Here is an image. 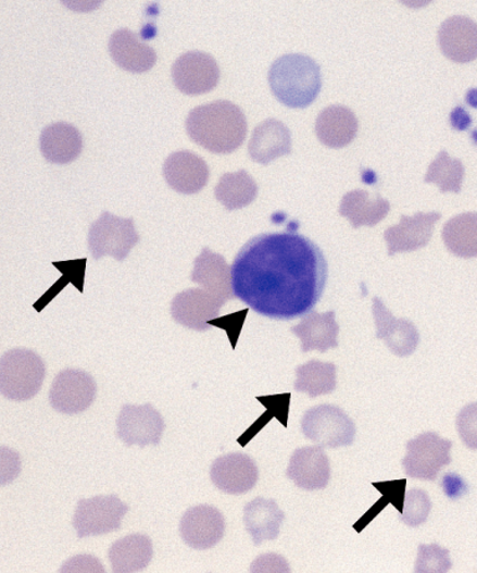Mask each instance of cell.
Masks as SVG:
<instances>
[{
  "instance_id": "obj_1",
  "label": "cell",
  "mask_w": 477,
  "mask_h": 573,
  "mask_svg": "<svg viewBox=\"0 0 477 573\" xmlns=\"http://www.w3.org/2000/svg\"><path fill=\"white\" fill-rule=\"evenodd\" d=\"M327 263L323 250L298 233H266L250 239L234 259L233 291L258 314L293 320L323 297Z\"/></svg>"
},
{
  "instance_id": "obj_2",
  "label": "cell",
  "mask_w": 477,
  "mask_h": 573,
  "mask_svg": "<svg viewBox=\"0 0 477 573\" xmlns=\"http://www.w3.org/2000/svg\"><path fill=\"white\" fill-rule=\"evenodd\" d=\"M187 134L203 149L219 154L237 151L244 144L248 123L244 112L230 101H214L189 112Z\"/></svg>"
},
{
  "instance_id": "obj_3",
  "label": "cell",
  "mask_w": 477,
  "mask_h": 573,
  "mask_svg": "<svg viewBox=\"0 0 477 573\" xmlns=\"http://www.w3.org/2000/svg\"><path fill=\"white\" fill-rule=\"evenodd\" d=\"M268 84L285 107L305 109L317 99L323 76L314 59L305 54H286L273 63Z\"/></svg>"
},
{
  "instance_id": "obj_4",
  "label": "cell",
  "mask_w": 477,
  "mask_h": 573,
  "mask_svg": "<svg viewBox=\"0 0 477 573\" xmlns=\"http://www.w3.org/2000/svg\"><path fill=\"white\" fill-rule=\"evenodd\" d=\"M46 363L27 349H14L0 360V393L13 401L36 397L46 379Z\"/></svg>"
},
{
  "instance_id": "obj_5",
  "label": "cell",
  "mask_w": 477,
  "mask_h": 573,
  "mask_svg": "<svg viewBox=\"0 0 477 573\" xmlns=\"http://www.w3.org/2000/svg\"><path fill=\"white\" fill-rule=\"evenodd\" d=\"M303 436L324 448L352 445L355 425L340 407L323 404L311 408L301 421Z\"/></svg>"
},
{
  "instance_id": "obj_6",
  "label": "cell",
  "mask_w": 477,
  "mask_h": 573,
  "mask_svg": "<svg viewBox=\"0 0 477 573\" xmlns=\"http://www.w3.org/2000/svg\"><path fill=\"white\" fill-rule=\"evenodd\" d=\"M140 241L133 219H120L109 212L102 213L89 231V249L95 260L112 257L123 262L129 251Z\"/></svg>"
},
{
  "instance_id": "obj_7",
  "label": "cell",
  "mask_w": 477,
  "mask_h": 573,
  "mask_svg": "<svg viewBox=\"0 0 477 573\" xmlns=\"http://www.w3.org/2000/svg\"><path fill=\"white\" fill-rule=\"evenodd\" d=\"M451 440L434 432H425L407 441L403 459L405 474L413 479L436 481L441 469L451 463Z\"/></svg>"
},
{
  "instance_id": "obj_8",
  "label": "cell",
  "mask_w": 477,
  "mask_h": 573,
  "mask_svg": "<svg viewBox=\"0 0 477 573\" xmlns=\"http://www.w3.org/2000/svg\"><path fill=\"white\" fill-rule=\"evenodd\" d=\"M128 507L116 495H102L77 502L73 525L77 536L106 535L117 532L127 514Z\"/></svg>"
},
{
  "instance_id": "obj_9",
  "label": "cell",
  "mask_w": 477,
  "mask_h": 573,
  "mask_svg": "<svg viewBox=\"0 0 477 573\" xmlns=\"http://www.w3.org/2000/svg\"><path fill=\"white\" fill-rule=\"evenodd\" d=\"M97 384L88 372L66 369L58 373L49 393V401L55 411L64 414L81 413L97 398Z\"/></svg>"
},
{
  "instance_id": "obj_10",
  "label": "cell",
  "mask_w": 477,
  "mask_h": 573,
  "mask_svg": "<svg viewBox=\"0 0 477 573\" xmlns=\"http://www.w3.org/2000/svg\"><path fill=\"white\" fill-rule=\"evenodd\" d=\"M116 436L126 446H158L166 425L151 404L124 406L116 421Z\"/></svg>"
},
{
  "instance_id": "obj_11",
  "label": "cell",
  "mask_w": 477,
  "mask_h": 573,
  "mask_svg": "<svg viewBox=\"0 0 477 573\" xmlns=\"http://www.w3.org/2000/svg\"><path fill=\"white\" fill-rule=\"evenodd\" d=\"M172 77L180 92L193 97L215 89L221 79V68L212 55L203 51H188L173 64Z\"/></svg>"
},
{
  "instance_id": "obj_12",
  "label": "cell",
  "mask_w": 477,
  "mask_h": 573,
  "mask_svg": "<svg viewBox=\"0 0 477 573\" xmlns=\"http://www.w3.org/2000/svg\"><path fill=\"white\" fill-rule=\"evenodd\" d=\"M179 532L181 538L192 549H212L222 541L225 533V520L222 512L214 507L190 508L181 516Z\"/></svg>"
},
{
  "instance_id": "obj_13",
  "label": "cell",
  "mask_w": 477,
  "mask_h": 573,
  "mask_svg": "<svg viewBox=\"0 0 477 573\" xmlns=\"http://www.w3.org/2000/svg\"><path fill=\"white\" fill-rule=\"evenodd\" d=\"M224 303L204 289L185 290L172 301V317L185 327L206 332L211 328V321L219 315Z\"/></svg>"
},
{
  "instance_id": "obj_14",
  "label": "cell",
  "mask_w": 477,
  "mask_h": 573,
  "mask_svg": "<svg viewBox=\"0 0 477 573\" xmlns=\"http://www.w3.org/2000/svg\"><path fill=\"white\" fill-rule=\"evenodd\" d=\"M163 176L168 186L181 195H196L206 186L211 171L206 162L190 151L168 155L163 164Z\"/></svg>"
},
{
  "instance_id": "obj_15",
  "label": "cell",
  "mask_w": 477,
  "mask_h": 573,
  "mask_svg": "<svg viewBox=\"0 0 477 573\" xmlns=\"http://www.w3.org/2000/svg\"><path fill=\"white\" fill-rule=\"evenodd\" d=\"M211 479L219 490L239 495L254 488L259 479L253 459L242 453H230L216 458L211 469Z\"/></svg>"
},
{
  "instance_id": "obj_16",
  "label": "cell",
  "mask_w": 477,
  "mask_h": 573,
  "mask_svg": "<svg viewBox=\"0 0 477 573\" xmlns=\"http://www.w3.org/2000/svg\"><path fill=\"white\" fill-rule=\"evenodd\" d=\"M373 317L376 321V336L384 340L398 358L412 354L419 345L418 329L410 320L397 319L380 299H373Z\"/></svg>"
},
{
  "instance_id": "obj_17",
  "label": "cell",
  "mask_w": 477,
  "mask_h": 573,
  "mask_svg": "<svg viewBox=\"0 0 477 573\" xmlns=\"http://www.w3.org/2000/svg\"><path fill=\"white\" fill-rule=\"evenodd\" d=\"M441 219L438 212L416 213L414 216L402 215L401 223L385 232V239L390 257L403 251H414L428 246L436 223Z\"/></svg>"
},
{
  "instance_id": "obj_18",
  "label": "cell",
  "mask_w": 477,
  "mask_h": 573,
  "mask_svg": "<svg viewBox=\"0 0 477 573\" xmlns=\"http://www.w3.org/2000/svg\"><path fill=\"white\" fill-rule=\"evenodd\" d=\"M286 475L301 489L321 490L331 477V464L319 446L300 448L294 450Z\"/></svg>"
},
{
  "instance_id": "obj_19",
  "label": "cell",
  "mask_w": 477,
  "mask_h": 573,
  "mask_svg": "<svg viewBox=\"0 0 477 573\" xmlns=\"http://www.w3.org/2000/svg\"><path fill=\"white\" fill-rule=\"evenodd\" d=\"M438 37L442 53L453 62L465 64L477 59V24L467 16H451L441 24Z\"/></svg>"
},
{
  "instance_id": "obj_20",
  "label": "cell",
  "mask_w": 477,
  "mask_h": 573,
  "mask_svg": "<svg viewBox=\"0 0 477 573\" xmlns=\"http://www.w3.org/2000/svg\"><path fill=\"white\" fill-rule=\"evenodd\" d=\"M109 50L114 62L129 73L150 72L158 63L154 49L143 45L136 34L128 29H118L112 34Z\"/></svg>"
},
{
  "instance_id": "obj_21",
  "label": "cell",
  "mask_w": 477,
  "mask_h": 573,
  "mask_svg": "<svg viewBox=\"0 0 477 573\" xmlns=\"http://www.w3.org/2000/svg\"><path fill=\"white\" fill-rule=\"evenodd\" d=\"M248 151L251 160L260 164H268L281 155L290 154V129L279 120H265L255 127Z\"/></svg>"
},
{
  "instance_id": "obj_22",
  "label": "cell",
  "mask_w": 477,
  "mask_h": 573,
  "mask_svg": "<svg viewBox=\"0 0 477 573\" xmlns=\"http://www.w3.org/2000/svg\"><path fill=\"white\" fill-rule=\"evenodd\" d=\"M192 282L202 285L215 298L224 302L236 295L233 291L231 269L221 254L204 248L202 254L196 259Z\"/></svg>"
},
{
  "instance_id": "obj_23",
  "label": "cell",
  "mask_w": 477,
  "mask_h": 573,
  "mask_svg": "<svg viewBox=\"0 0 477 573\" xmlns=\"http://www.w3.org/2000/svg\"><path fill=\"white\" fill-rule=\"evenodd\" d=\"M292 333L300 338L303 352H326L338 347L340 326L336 323L335 311L325 314L311 311L299 325L292 327Z\"/></svg>"
},
{
  "instance_id": "obj_24",
  "label": "cell",
  "mask_w": 477,
  "mask_h": 573,
  "mask_svg": "<svg viewBox=\"0 0 477 573\" xmlns=\"http://www.w3.org/2000/svg\"><path fill=\"white\" fill-rule=\"evenodd\" d=\"M40 151L46 160L55 164H67L79 158L83 136L75 126L57 123L42 129Z\"/></svg>"
},
{
  "instance_id": "obj_25",
  "label": "cell",
  "mask_w": 477,
  "mask_h": 573,
  "mask_svg": "<svg viewBox=\"0 0 477 573\" xmlns=\"http://www.w3.org/2000/svg\"><path fill=\"white\" fill-rule=\"evenodd\" d=\"M357 132L359 120L346 107H329L321 112L316 121L318 140L331 149H342L350 145Z\"/></svg>"
},
{
  "instance_id": "obj_26",
  "label": "cell",
  "mask_w": 477,
  "mask_h": 573,
  "mask_svg": "<svg viewBox=\"0 0 477 573\" xmlns=\"http://www.w3.org/2000/svg\"><path fill=\"white\" fill-rule=\"evenodd\" d=\"M390 212V204L379 195L372 196L367 190L355 189L346 194L340 205V214L349 220L354 229L367 225L375 227Z\"/></svg>"
},
{
  "instance_id": "obj_27",
  "label": "cell",
  "mask_w": 477,
  "mask_h": 573,
  "mask_svg": "<svg viewBox=\"0 0 477 573\" xmlns=\"http://www.w3.org/2000/svg\"><path fill=\"white\" fill-rule=\"evenodd\" d=\"M284 519L283 510L272 499L256 498L248 502L244 509L246 528L256 546L275 540L280 534Z\"/></svg>"
},
{
  "instance_id": "obj_28",
  "label": "cell",
  "mask_w": 477,
  "mask_h": 573,
  "mask_svg": "<svg viewBox=\"0 0 477 573\" xmlns=\"http://www.w3.org/2000/svg\"><path fill=\"white\" fill-rule=\"evenodd\" d=\"M152 558V540L149 536L142 534H134L120 538L109 550L112 571L116 573L141 571L149 566Z\"/></svg>"
},
{
  "instance_id": "obj_29",
  "label": "cell",
  "mask_w": 477,
  "mask_h": 573,
  "mask_svg": "<svg viewBox=\"0 0 477 573\" xmlns=\"http://www.w3.org/2000/svg\"><path fill=\"white\" fill-rule=\"evenodd\" d=\"M258 189L247 171L225 173L215 187V198L229 211L241 210L255 201Z\"/></svg>"
},
{
  "instance_id": "obj_30",
  "label": "cell",
  "mask_w": 477,
  "mask_h": 573,
  "mask_svg": "<svg viewBox=\"0 0 477 573\" xmlns=\"http://www.w3.org/2000/svg\"><path fill=\"white\" fill-rule=\"evenodd\" d=\"M442 240L460 258L477 257V213H464L450 220L442 229Z\"/></svg>"
},
{
  "instance_id": "obj_31",
  "label": "cell",
  "mask_w": 477,
  "mask_h": 573,
  "mask_svg": "<svg viewBox=\"0 0 477 573\" xmlns=\"http://www.w3.org/2000/svg\"><path fill=\"white\" fill-rule=\"evenodd\" d=\"M337 386L336 366L331 362L311 360L297 369L294 389L311 398L332 394Z\"/></svg>"
},
{
  "instance_id": "obj_32",
  "label": "cell",
  "mask_w": 477,
  "mask_h": 573,
  "mask_svg": "<svg viewBox=\"0 0 477 573\" xmlns=\"http://www.w3.org/2000/svg\"><path fill=\"white\" fill-rule=\"evenodd\" d=\"M465 169L462 161L451 159L448 152L441 151L430 163L424 180L436 184L442 194H460L462 190Z\"/></svg>"
},
{
  "instance_id": "obj_33",
  "label": "cell",
  "mask_w": 477,
  "mask_h": 573,
  "mask_svg": "<svg viewBox=\"0 0 477 573\" xmlns=\"http://www.w3.org/2000/svg\"><path fill=\"white\" fill-rule=\"evenodd\" d=\"M431 509V502L428 494L412 489L404 495L402 508V521L405 525L416 527L425 523Z\"/></svg>"
},
{
  "instance_id": "obj_34",
  "label": "cell",
  "mask_w": 477,
  "mask_h": 573,
  "mask_svg": "<svg viewBox=\"0 0 477 573\" xmlns=\"http://www.w3.org/2000/svg\"><path fill=\"white\" fill-rule=\"evenodd\" d=\"M451 569L449 551L438 545H420L415 572L441 573Z\"/></svg>"
},
{
  "instance_id": "obj_35",
  "label": "cell",
  "mask_w": 477,
  "mask_h": 573,
  "mask_svg": "<svg viewBox=\"0 0 477 573\" xmlns=\"http://www.w3.org/2000/svg\"><path fill=\"white\" fill-rule=\"evenodd\" d=\"M460 438L467 448L477 450V403L463 408L456 419Z\"/></svg>"
},
{
  "instance_id": "obj_36",
  "label": "cell",
  "mask_w": 477,
  "mask_h": 573,
  "mask_svg": "<svg viewBox=\"0 0 477 573\" xmlns=\"http://www.w3.org/2000/svg\"><path fill=\"white\" fill-rule=\"evenodd\" d=\"M251 572H289L288 562L279 555L266 553L251 564Z\"/></svg>"
},
{
  "instance_id": "obj_37",
  "label": "cell",
  "mask_w": 477,
  "mask_h": 573,
  "mask_svg": "<svg viewBox=\"0 0 477 573\" xmlns=\"http://www.w3.org/2000/svg\"><path fill=\"white\" fill-rule=\"evenodd\" d=\"M62 572H105L101 562L91 556H76V558L68 560L62 570Z\"/></svg>"
},
{
  "instance_id": "obj_38",
  "label": "cell",
  "mask_w": 477,
  "mask_h": 573,
  "mask_svg": "<svg viewBox=\"0 0 477 573\" xmlns=\"http://www.w3.org/2000/svg\"><path fill=\"white\" fill-rule=\"evenodd\" d=\"M451 121L456 129H466L472 124L470 116L462 108H457L453 114H451Z\"/></svg>"
}]
</instances>
